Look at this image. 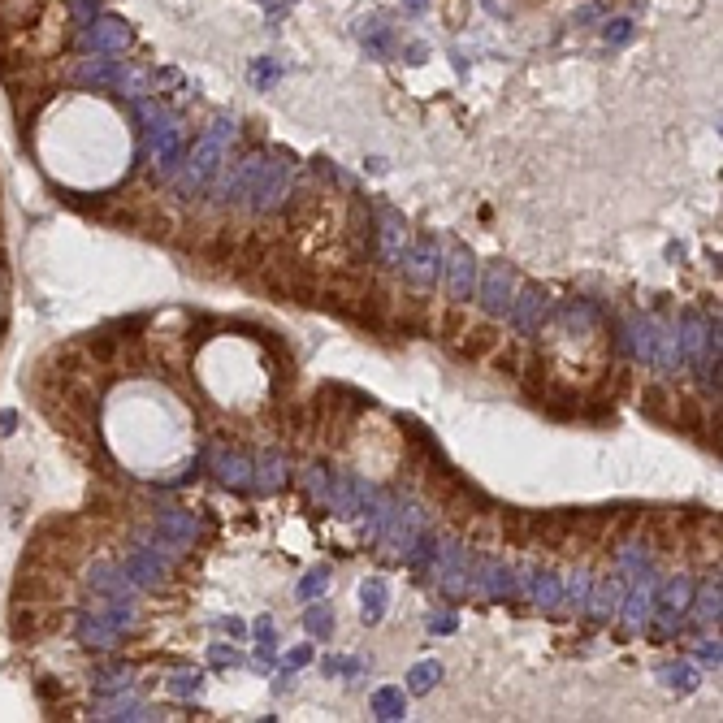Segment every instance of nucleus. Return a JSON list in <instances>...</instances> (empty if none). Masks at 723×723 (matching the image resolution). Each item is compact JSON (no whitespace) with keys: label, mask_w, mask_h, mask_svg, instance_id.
I'll return each instance as SVG.
<instances>
[{"label":"nucleus","mask_w":723,"mask_h":723,"mask_svg":"<svg viewBox=\"0 0 723 723\" xmlns=\"http://www.w3.org/2000/svg\"><path fill=\"white\" fill-rule=\"evenodd\" d=\"M130 568H135L139 585H156V581L165 576V563H161V559H152V555H135V559H130Z\"/></svg>","instance_id":"b1692460"},{"label":"nucleus","mask_w":723,"mask_h":723,"mask_svg":"<svg viewBox=\"0 0 723 723\" xmlns=\"http://www.w3.org/2000/svg\"><path fill=\"white\" fill-rule=\"evenodd\" d=\"M589 576L585 572H572V581H568V589H563V602H568V607H585V598H589Z\"/></svg>","instance_id":"a878e982"},{"label":"nucleus","mask_w":723,"mask_h":723,"mask_svg":"<svg viewBox=\"0 0 723 723\" xmlns=\"http://www.w3.org/2000/svg\"><path fill=\"white\" fill-rule=\"evenodd\" d=\"M161 529L174 537V546H191V542H195V520L174 516V511H169V516H161Z\"/></svg>","instance_id":"412c9836"},{"label":"nucleus","mask_w":723,"mask_h":723,"mask_svg":"<svg viewBox=\"0 0 723 723\" xmlns=\"http://www.w3.org/2000/svg\"><path fill=\"white\" fill-rule=\"evenodd\" d=\"M498 347V330H490V325H477V330H468V338H464V356H472V360H481L485 351H494Z\"/></svg>","instance_id":"a211bd4d"},{"label":"nucleus","mask_w":723,"mask_h":723,"mask_svg":"<svg viewBox=\"0 0 723 723\" xmlns=\"http://www.w3.org/2000/svg\"><path fill=\"white\" fill-rule=\"evenodd\" d=\"M433 559H438V542L429 533H416V542L407 546V568H429Z\"/></svg>","instance_id":"6ab92c4d"},{"label":"nucleus","mask_w":723,"mask_h":723,"mask_svg":"<svg viewBox=\"0 0 723 723\" xmlns=\"http://www.w3.org/2000/svg\"><path fill=\"white\" fill-rule=\"evenodd\" d=\"M200 689H204L200 672H178L174 680H169V693H174V698H200Z\"/></svg>","instance_id":"393cba45"},{"label":"nucleus","mask_w":723,"mask_h":723,"mask_svg":"<svg viewBox=\"0 0 723 723\" xmlns=\"http://www.w3.org/2000/svg\"><path fill=\"white\" fill-rule=\"evenodd\" d=\"M442 680V663L438 659H425V663H416L412 672H407V693H416V698H425V693H433V685Z\"/></svg>","instance_id":"2eb2a0df"},{"label":"nucleus","mask_w":723,"mask_h":723,"mask_svg":"<svg viewBox=\"0 0 723 723\" xmlns=\"http://www.w3.org/2000/svg\"><path fill=\"white\" fill-rule=\"evenodd\" d=\"M620 598H624V576H602L598 585H589L585 611L598 615V620H611V615L620 611Z\"/></svg>","instance_id":"1a4fd4ad"},{"label":"nucleus","mask_w":723,"mask_h":723,"mask_svg":"<svg viewBox=\"0 0 723 723\" xmlns=\"http://www.w3.org/2000/svg\"><path fill=\"white\" fill-rule=\"evenodd\" d=\"M399 269H403L416 286H438V282H442V269H446V256H442L438 239H416L412 247H403Z\"/></svg>","instance_id":"f257e3e1"},{"label":"nucleus","mask_w":723,"mask_h":723,"mask_svg":"<svg viewBox=\"0 0 723 723\" xmlns=\"http://www.w3.org/2000/svg\"><path fill=\"white\" fill-rule=\"evenodd\" d=\"M286 477H291V472H286V459H282L278 451H269L265 459H260V468H256L252 481H256L265 494H278L282 485H286Z\"/></svg>","instance_id":"ddd939ff"},{"label":"nucleus","mask_w":723,"mask_h":723,"mask_svg":"<svg viewBox=\"0 0 723 723\" xmlns=\"http://www.w3.org/2000/svg\"><path fill=\"white\" fill-rule=\"evenodd\" d=\"M524 594H529L542 611H559V607H563V585H559V576H555V572L533 568L529 576H524Z\"/></svg>","instance_id":"9d476101"},{"label":"nucleus","mask_w":723,"mask_h":723,"mask_svg":"<svg viewBox=\"0 0 723 723\" xmlns=\"http://www.w3.org/2000/svg\"><path fill=\"white\" fill-rule=\"evenodd\" d=\"M654 594H659V581H654V572L646 568V572H637L633 576V589L620 598V611H624V620L633 624V628H641L650 620V611H654Z\"/></svg>","instance_id":"20e7f679"},{"label":"nucleus","mask_w":723,"mask_h":723,"mask_svg":"<svg viewBox=\"0 0 723 723\" xmlns=\"http://www.w3.org/2000/svg\"><path fill=\"white\" fill-rule=\"evenodd\" d=\"M659 680L672 693H693L698 689V672H693L689 663H667V667H659Z\"/></svg>","instance_id":"dca6fc26"},{"label":"nucleus","mask_w":723,"mask_h":723,"mask_svg":"<svg viewBox=\"0 0 723 723\" xmlns=\"http://www.w3.org/2000/svg\"><path fill=\"white\" fill-rule=\"evenodd\" d=\"M546 291L542 286H524V291L511 299V308H507V317L511 325H516V334H537L542 330V321H546Z\"/></svg>","instance_id":"7ed1b4c3"},{"label":"nucleus","mask_w":723,"mask_h":723,"mask_svg":"<svg viewBox=\"0 0 723 723\" xmlns=\"http://www.w3.org/2000/svg\"><path fill=\"white\" fill-rule=\"evenodd\" d=\"M368 706H373L377 719H403V715H407V693H403L399 685H381Z\"/></svg>","instance_id":"4468645a"},{"label":"nucleus","mask_w":723,"mask_h":723,"mask_svg":"<svg viewBox=\"0 0 723 723\" xmlns=\"http://www.w3.org/2000/svg\"><path fill=\"white\" fill-rule=\"evenodd\" d=\"M208 459H213V472L221 485H230V490H247V485H252V459L247 455L230 451V446H213Z\"/></svg>","instance_id":"423d86ee"},{"label":"nucleus","mask_w":723,"mask_h":723,"mask_svg":"<svg viewBox=\"0 0 723 723\" xmlns=\"http://www.w3.org/2000/svg\"><path fill=\"white\" fill-rule=\"evenodd\" d=\"M226 139H230V130L226 126H217L213 135H204L200 143H195V161H191V169H195V182H208L221 169V156H226Z\"/></svg>","instance_id":"0eeeda50"},{"label":"nucleus","mask_w":723,"mask_h":723,"mask_svg":"<svg viewBox=\"0 0 723 723\" xmlns=\"http://www.w3.org/2000/svg\"><path fill=\"white\" fill-rule=\"evenodd\" d=\"M325 676H364V663L360 659H325Z\"/></svg>","instance_id":"bb28decb"},{"label":"nucleus","mask_w":723,"mask_h":723,"mask_svg":"<svg viewBox=\"0 0 723 723\" xmlns=\"http://www.w3.org/2000/svg\"><path fill=\"white\" fill-rule=\"evenodd\" d=\"M654 607H659L667 628H676L680 620H685V611L693 607V581L689 576H672V581L663 585V602H654Z\"/></svg>","instance_id":"6e6552de"},{"label":"nucleus","mask_w":723,"mask_h":723,"mask_svg":"<svg viewBox=\"0 0 723 723\" xmlns=\"http://www.w3.org/2000/svg\"><path fill=\"white\" fill-rule=\"evenodd\" d=\"M256 641H260V646H256V659L269 667L273 659H278V628H273L269 615H260V620H256Z\"/></svg>","instance_id":"f3484780"},{"label":"nucleus","mask_w":723,"mask_h":723,"mask_svg":"<svg viewBox=\"0 0 723 723\" xmlns=\"http://www.w3.org/2000/svg\"><path fill=\"white\" fill-rule=\"evenodd\" d=\"M442 278H446V291H451L459 304L472 299V291H477V260H472L468 247H455L451 260H446V269H442Z\"/></svg>","instance_id":"39448f33"},{"label":"nucleus","mask_w":723,"mask_h":723,"mask_svg":"<svg viewBox=\"0 0 723 723\" xmlns=\"http://www.w3.org/2000/svg\"><path fill=\"white\" fill-rule=\"evenodd\" d=\"M403 217L394 213V208H381V260L386 265H399L403 256Z\"/></svg>","instance_id":"f8f14e48"},{"label":"nucleus","mask_w":723,"mask_h":723,"mask_svg":"<svg viewBox=\"0 0 723 723\" xmlns=\"http://www.w3.org/2000/svg\"><path fill=\"white\" fill-rule=\"evenodd\" d=\"M455 628H459V620H455L451 611H433V615H429V633H442V637H451Z\"/></svg>","instance_id":"cd10ccee"},{"label":"nucleus","mask_w":723,"mask_h":723,"mask_svg":"<svg viewBox=\"0 0 723 723\" xmlns=\"http://www.w3.org/2000/svg\"><path fill=\"white\" fill-rule=\"evenodd\" d=\"M511 299H516V269L498 260V265L485 269V278H477V304L490 317H507Z\"/></svg>","instance_id":"f03ea898"},{"label":"nucleus","mask_w":723,"mask_h":723,"mask_svg":"<svg viewBox=\"0 0 723 723\" xmlns=\"http://www.w3.org/2000/svg\"><path fill=\"white\" fill-rule=\"evenodd\" d=\"M304 628L312 637H334V611L321 607V602H317V607H308L304 611Z\"/></svg>","instance_id":"aec40b11"},{"label":"nucleus","mask_w":723,"mask_h":723,"mask_svg":"<svg viewBox=\"0 0 723 723\" xmlns=\"http://www.w3.org/2000/svg\"><path fill=\"white\" fill-rule=\"evenodd\" d=\"M217 628H221V633H230L234 641H243V637H247V624H243V620H221Z\"/></svg>","instance_id":"2f4dec72"},{"label":"nucleus","mask_w":723,"mask_h":723,"mask_svg":"<svg viewBox=\"0 0 723 723\" xmlns=\"http://www.w3.org/2000/svg\"><path fill=\"white\" fill-rule=\"evenodd\" d=\"M698 620L702 624H711V620H719V581H706L702 585V598H698Z\"/></svg>","instance_id":"5701e85b"},{"label":"nucleus","mask_w":723,"mask_h":723,"mask_svg":"<svg viewBox=\"0 0 723 723\" xmlns=\"http://www.w3.org/2000/svg\"><path fill=\"white\" fill-rule=\"evenodd\" d=\"M325 585H330V568H312L304 581H299L295 594H299V602H317L325 594Z\"/></svg>","instance_id":"4be33fe9"},{"label":"nucleus","mask_w":723,"mask_h":723,"mask_svg":"<svg viewBox=\"0 0 723 723\" xmlns=\"http://www.w3.org/2000/svg\"><path fill=\"white\" fill-rule=\"evenodd\" d=\"M234 663H239V654L226 646H213V667H234Z\"/></svg>","instance_id":"7c9ffc66"},{"label":"nucleus","mask_w":723,"mask_h":723,"mask_svg":"<svg viewBox=\"0 0 723 723\" xmlns=\"http://www.w3.org/2000/svg\"><path fill=\"white\" fill-rule=\"evenodd\" d=\"M698 659H702V663H711V667H719V659H723V650H719V641H702V650H698Z\"/></svg>","instance_id":"c85d7f7f"},{"label":"nucleus","mask_w":723,"mask_h":723,"mask_svg":"<svg viewBox=\"0 0 723 723\" xmlns=\"http://www.w3.org/2000/svg\"><path fill=\"white\" fill-rule=\"evenodd\" d=\"M308 663H312V646H295L286 654V667H308Z\"/></svg>","instance_id":"c756f323"},{"label":"nucleus","mask_w":723,"mask_h":723,"mask_svg":"<svg viewBox=\"0 0 723 723\" xmlns=\"http://www.w3.org/2000/svg\"><path fill=\"white\" fill-rule=\"evenodd\" d=\"M386 607H390V585L381 581V576H368L364 589H360V615H364V624H381Z\"/></svg>","instance_id":"9b49d317"}]
</instances>
